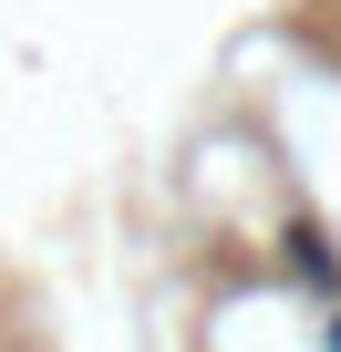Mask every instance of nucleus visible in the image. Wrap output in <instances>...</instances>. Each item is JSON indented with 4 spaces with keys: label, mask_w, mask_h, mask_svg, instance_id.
<instances>
[{
    "label": "nucleus",
    "mask_w": 341,
    "mask_h": 352,
    "mask_svg": "<svg viewBox=\"0 0 341 352\" xmlns=\"http://www.w3.org/2000/svg\"><path fill=\"white\" fill-rule=\"evenodd\" d=\"M290 270H300V280H320V290L341 280V259H331V239H320L310 218H290Z\"/></svg>",
    "instance_id": "f257e3e1"
},
{
    "label": "nucleus",
    "mask_w": 341,
    "mask_h": 352,
    "mask_svg": "<svg viewBox=\"0 0 341 352\" xmlns=\"http://www.w3.org/2000/svg\"><path fill=\"white\" fill-rule=\"evenodd\" d=\"M331 352H341V321H331Z\"/></svg>",
    "instance_id": "f03ea898"
}]
</instances>
